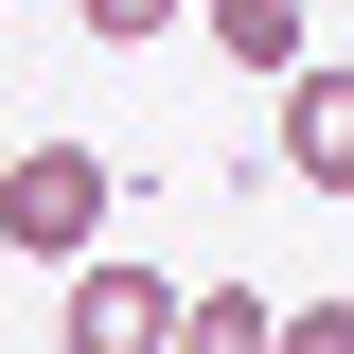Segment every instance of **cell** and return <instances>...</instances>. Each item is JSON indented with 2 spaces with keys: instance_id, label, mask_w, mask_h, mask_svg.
I'll return each mask as SVG.
<instances>
[{
  "instance_id": "3",
  "label": "cell",
  "mask_w": 354,
  "mask_h": 354,
  "mask_svg": "<svg viewBox=\"0 0 354 354\" xmlns=\"http://www.w3.org/2000/svg\"><path fill=\"white\" fill-rule=\"evenodd\" d=\"M283 177L301 195H354V71L337 53H301V88H283Z\"/></svg>"
},
{
  "instance_id": "6",
  "label": "cell",
  "mask_w": 354,
  "mask_h": 354,
  "mask_svg": "<svg viewBox=\"0 0 354 354\" xmlns=\"http://www.w3.org/2000/svg\"><path fill=\"white\" fill-rule=\"evenodd\" d=\"M266 354H354V301H266Z\"/></svg>"
},
{
  "instance_id": "4",
  "label": "cell",
  "mask_w": 354,
  "mask_h": 354,
  "mask_svg": "<svg viewBox=\"0 0 354 354\" xmlns=\"http://www.w3.org/2000/svg\"><path fill=\"white\" fill-rule=\"evenodd\" d=\"M177 18H213L230 71H301V0H177Z\"/></svg>"
},
{
  "instance_id": "7",
  "label": "cell",
  "mask_w": 354,
  "mask_h": 354,
  "mask_svg": "<svg viewBox=\"0 0 354 354\" xmlns=\"http://www.w3.org/2000/svg\"><path fill=\"white\" fill-rule=\"evenodd\" d=\"M71 18H88V36H124V53H142V36H177V0H71Z\"/></svg>"
},
{
  "instance_id": "1",
  "label": "cell",
  "mask_w": 354,
  "mask_h": 354,
  "mask_svg": "<svg viewBox=\"0 0 354 354\" xmlns=\"http://www.w3.org/2000/svg\"><path fill=\"white\" fill-rule=\"evenodd\" d=\"M106 142H0V248H36V266H88L106 248Z\"/></svg>"
},
{
  "instance_id": "2",
  "label": "cell",
  "mask_w": 354,
  "mask_h": 354,
  "mask_svg": "<svg viewBox=\"0 0 354 354\" xmlns=\"http://www.w3.org/2000/svg\"><path fill=\"white\" fill-rule=\"evenodd\" d=\"M53 337H71V354H160V337H177V283H160V266H124V248H88L71 301H53Z\"/></svg>"
},
{
  "instance_id": "5",
  "label": "cell",
  "mask_w": 354,
  "mask_h": 354,
  "mask_svg": "<svg viewBox=\"0 0 354 354\" xmlns=\"http://www.w3.org/2000/svg\"><path fill=\"white\" fill-rule=\"evenodd\" d=\"M160 354H266V301L248 283H177V337Z\"/></svg>"
}]
</instances>
